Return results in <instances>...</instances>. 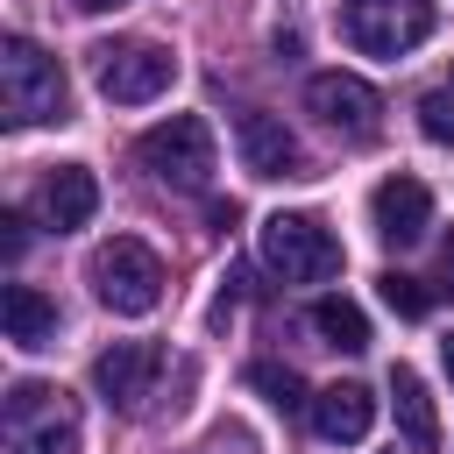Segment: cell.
<instances>
[{"mask_svg": "<svg viewBox=\"0 0 454 454\" xmlns=\"http://www.w3.org/2000/svg\"><path fill=\"white\" fill-rule=\"evenodd\" d=\"M0 114H7V128H43V121L71 114V85H64L57 57H43L28 35H7V50H0Z\"/></svg>", "mask_w": 454, "mask_h": 454, "instance_id": "obj_1", "label": "cell"}, {"mask_svg": "<svg viewBox=\"0 0 454 454\" xmlns=\"http://www.w3.org/2000/svg\"><path fill=\"white\" fill-rule=\"evenodd\" d=\"M85 277H92V298H99L106 312L142 319V312H156V305H163V262H156V248H149V241H135V234L99 241V248H92V262H85Z\"/></svg>", "mask_w": 454, "mask_h": 454, "instance_id": "obj_2", "label": "cell"}, {"mask_svg": "<svg viewBox=\"0 0 454 454\" xmlns=\"http://www.w3.org/2000/svg\"><path fill=\"white\" fill-rule=\"evenodd\" d=\"M255 248H262V270L284 277V284H319V277L340 270V241L319 213H270Z\"/></svg>", "mask_w": 454, "mask_h": 454, "instance_id": "obj_3", "label": "cell"}, {"mask_svg": "<svg viewBox=\"0 0 454 454\" xmlns=\"http://www.w3.org/2000/svg\"><path fill=\"white\" fill-rule=\"evenodd\" d=\"M135 163L156 184H170V192H206V177H213V128L199 114H170V121H156L135 142Z\"/></svg>", "mask_w": 454, "mask_h": 454, "instance_id": "obj_4", "label": "cell"}, {"mask_svg": "<svg viewBox=\"0 0 454 454\" xmlns=\"http://www.w3.org/2000/svg\"><path fill=\"white\" fill-rule=\"evenodd\" d=\"M7 454H78V404L57 383L7 390Z\"/></svg>", "mask_w": 454, "mask_h": 454, "instance_id": "obj_5", "label": "cell"}, {"mask_svg": "<svg viewBox=\"0 0 454 454\" xmlns=\"http://www.w3.org/2000/svg\"><path fill=\"white\" fill-rule=\"evenodd\" d=\"M340 28L362 57H404L433 35V0H340Z\"/></svg>", "mask_w": 454, "mask_h": 454, "instance_id": "obj_6", "label": "cell"}, {"mask_svg": "<svg viewBox=\"0 0 454 454\" xmlns=\"http://www.w3.org/2000/svg\"><path fill=\"white\" fill-rule=\"evenodd\" d=\"M92 78L114 106H149L156 92H170L177 57L163 43H106V50H92Z\"/></svg>", "mask_w": 454, "mask_h": 454, "instance_id": "obj_7", "label": "cell"}, {"mask_svg": "<svg viewBox=\"0 0 454 454\" xmlns=\"http://www.w3.org/2000/svg\"><path fill=\"white\" fill-rule=\"evenodd\" d=\"M305 106H312L333 135H348V142H369V135L383 128V99H376V85L355 78V71H319V78H305Z\"/></svg>", "mask_w": 454, "mask_h": 454, "instance_id": "obj_8", "label": "cell"}, {"mask_svg": "<svg viewBox=\"0 0 454 454\" xmlns=\"http://www.w3.org/2000/svg\"><path fill=\"white\" fill-rule=\"evenodd\" d=\"M156 376H163V348L156 340H114L99 362H92V390L114 404V411H142L156 397Z\"/></svg>", "mask_w": 454, "mask_h": 454, "instance_id": "obj_9", "label": "cell"}, {"mask_svg": "<svg viewBox=\"0 0 454 454\" xmlns=\"http://www.w3.org/2000/svg\"><path fill=\"white\" fill-rule=\"evenodd\" d=\"M369 220H376V241H383V248H411V241L433 227V192L397 170V177H383V184L369 192Z\"/></svg>", "mask_w": 454, "mask_h": 454, "instance_id": "obj_10", "label": "cell"}, {"mask_svg": "<svg viewBox=\"0 0 454 454\" xmlns=\"http://www.w3.org/2000/svg\"><path fill=\"white\" fill-rule=\"evenodd\" d=\"M234 142H241V163L255 177H305V149H298V135L277 114H241L234 121Z\"/></svg>", "mask_w": 454, "mask_h": 454, "instance_id": "obj_11", "label": "cell"}, {"mask_svg": "<svg viewBox=\"0 0 454 454\" xmlns=\"http://www.w3.org/2000/svg\"><path fill=\"white\" fill-rule=\"evenodd\" d=\"M35 213H43V227H57V234L85 227V220L99 213V177H92L85 163H57V170L43 177V192H35Z\"/></svg>", "mask_w": 454, "mask_h": 454, "instance_id": "obj_12", "label": "cell"}, {"mask_svg": "<svg viewBox=\"0 0 454 454\" xmlns=\"http://www.w3.org/2000/svg\"><path fill=\"white\" fill-rule=\"evenodd\" d=\"M305 411H312V433L333 440V447H348V440H362L376 426V397L362 383H326V390H312Z\"/></svg>", "mask_w": 454, "mask_h": 454, "instance_id": "obj_13", "label": "cell"}, {"mask_svg": "<svg viewBox=\"0 0 454 454\" xmlns=\"http://www.w3.org/2000/svg\"><path fill=\"white\" fill-rule=\"evenodd\" d=\"M390 411H397V433L411 454H433L440 447V411H433V390L419 383V369H390Z\"/></svg>", "mask_w": 454, "mask_h": 454, "instance_id": "obj_14", "label": "cell"}, {"mask_svg": "<svg viewBox=\"0 0 454 454\" xmlns=\"http://www.w3.org/2000/svg\"><path fill=\"white\" fill-rule=\"evenodd\" d=\"M0 326H7L14 348H43V340H57V298H43L35 284H7L0 291Z\"/></svg>", "mask_w": 454, "mask_h": 454, "instance_id": "obj_15", "label": "cell"}, {"mask_svg": "<svg viewBox=\"0 0 454 454\" xmlns=\"http://www.w3.org/2000/svg\"><path fill=\"white\" fill-rule=\"evenodd\" d=\"M312 333H319L326 348H340V355H362V348H369V319H362L355 298H319V305H312Z\"/></svg>", "mask_w": 454, "mask_h": 454, "instance_id": "obj_16", "label": "cell"}, {"mask_svg": "<svg viewBox=\"0 0 454 454\" xmlns=\"http://www.w3.org/2000/svg\"><path fill=\"white\" fill-rule=\"evenodd\" d=\"M248 390H262L277 411L312 404V397H305V383H298V369H284V362H248Z\"/></svg>", "mask_w": 454, "mask_h": 454, "instance_id": "obj_17", "label": "cell"}, {"mask_svg": "<svg viewBox=\"0 0 454 454\" xmlns=\"http://www.w3.org/2000/svg\"><path fill=\"white\" fill-rule=\"evenodd\" d=\"M376 284H383V305H390L397 319H426V305H433V291H426L419 277H404V270H383Z\"/></svg>", "mask_w": 454, "mask_h": 454, "instance_id": "obj_18", "label": "cell"}, {"mask_svg": "<svg viewBox=\"0 0 454 454\" xmlns=\"http://www.w3.org/2000/svg\"><path fill=\"white\" fill-rule=\"evenodd\" d=\"M419 128H426L433 142H447V149H454V85H433V92L419 99Z\"/></svg>", "mask_w": 454, "mask_h": 454, "instance_id": "obj_19", "label": "cell"}, {"mask_svg": "<svg viewBox=\"0 0 454 454\" xmlns=\"http://www.w3.org/2000/svg\"><path fill=\"white\" fill-rule=\"evenodd\" d=\"M0 248H7V262L28 248V220H21V213H0Z\"/></svg>", "mask_w": 454, "mask_h": 454, "instance_id": "obj_20", "label": "cell"}, {"mask_svg": "<svg viewBox=\"0 0 454 454\" xmlns=\"http://www.w3.org/2000/svg\"><path fill=\"white\" fill-rule=\"evenodd\" d=\"M440 270H447V284H454V241H447V248H440Z\"/></svg>", "mask_w": 454, "mask_h": 454, "instance_id": "obj_21", "label": "cell"}, {"mask_svg": "<svg viewBox=\"0 0 454 454\" xmlns=\"http://www.w3.org/2000/svg\"><path fill=\"white\" fill-rule=\"evenodd\" d=\"M78 7H85V14H106V7H121V0H78Z\"/></svg>", "mask_w": 454, "mask_h": 454, "instance_id": "obj_22", "label": "cell"}, {"mask_svg": "<svg viewBox=\"0 0 454 454\" xmlns=\"http://www.w3.org/2000/svg\"><path fill=\"white\" fill-rule=\"evenodd\" d=\"M440 355H447V376H454V333H447V340H440Z\"/></svg>", "mask_w": 454, "mask_h": 454, "instance_id": "obj_23", "label": "cell"}]
</instances>
